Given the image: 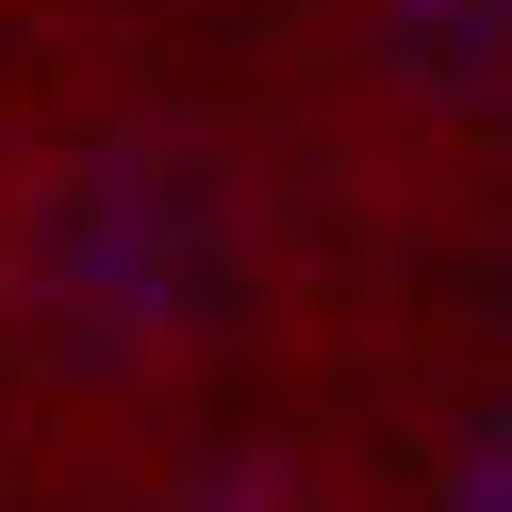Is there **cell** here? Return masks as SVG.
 Returning <instances> with one entry per match:
<instances>
[{
  "label": "cell",
  "mask_w": 512,
  "mask_h": 512,
  "mask_svg": "<svg viewBox=\"0 0 512 512\" xmlns=\"http://www.w3.org/2000/svg\"><path fill=\"white\" fill-rule=\"evenodd\" d=\"M380 67L446 116H512V0H364Z\"/></svg>",
  "instance_id": "7a4b0ae2"
},
{
  "label": "cell",
  "mask_w": 512,
  "mask_h": 512,
  "mask_svg": "<svg viewBox=\"0 0 512 512\" xmlns=\"http://www.w3.org/2000/svg\"><path fill=\"white\" fill-rule=\"evenodd\" d=\"M166 512H298V496H281V479H182Z\"/></svg>",
  "instance_id": "277c9868"
},
{
  "label": "cell",
  "mask_w": 512,
  "mask_h": 512,
  "mask_svg": "<svg viewBox=\"0 0 512 512\" xmlns=\"http://www.w3.org/2000/svg\"><path fill=\"white\" fill-rule=\"evenodd\" d=\"M248 232L215 199V166H182L166 133H100L17 199V298L67 364H166L232 314Z\"/></svg>",
  "instance_id": "6da1fadb"
},
{
  "label": "cell",
  "mask_w": 512,
  "mask_h": 512,
  "mask_svg": "<svg viewBox=\"0 0 512 512\" xmlns=\"http://www.w3.org/2000/svg\"><path fill=\"white\" fill-rule=\"evenodd\" d=\"M430 512H512V380L446 430V463H430Z\"/></svg>",
  "instance_id": "3957f363"
}]
</instances>
